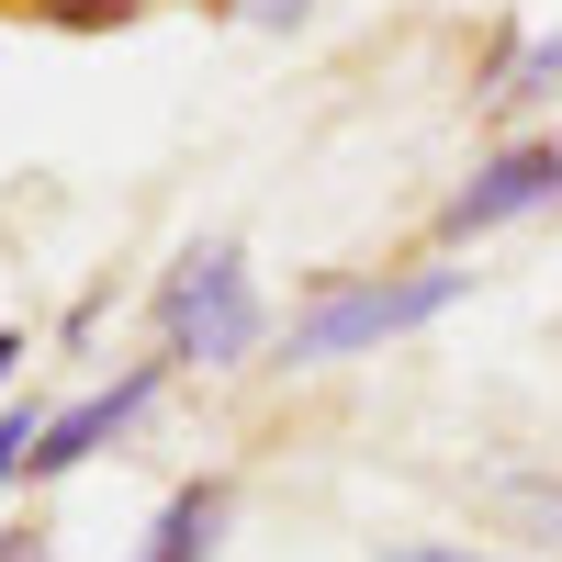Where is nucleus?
Here are the masks:
<instances>
[{"label":"nucleus","instance_id":"4","mask_svg":"<svg viewBox=\"0 0 562 562\" xmlns=\"http://www.w3.org/2000/svg\"><path fill=\"white\" fill-rule=\"evenodd\" d=\"M158 371H169V360H135V371H124V383H113V394H79V405H57V428H45V439H34V473H45V484H57V473H79V461H90V450H113V439L135 428V416H147V405H158Z\"/></svg>","mask_w":562,"mask_h":562},{"label":"nucleus","instance_id":"10","mask_svg":"<svg viewBox=\"0 0 562 562\" xmlns=\"http://www.w3.org/2000/svg\"><path fill=\"white\" fill-rule=\"evenodd\" d=\"M383 562H506V551H461V540H405V551H383Z\"/></svg>","mask_w":562,"mask_h":562},{"label":"nucleus","instance_id":"2","mask_svg":"<svg viewBox=\"0 0 562 562\" xmlns=\"http://www.w3.org/2000/svg\"><path fill=\"white\" fill-rule=\"evenodd\" d=\"M158 360H192V371H225L259 349V281H248V248L237 237H192L158 281Z\"/></svg>","mask_w":562,"mask_h":562},{"label":"nucleus","instance_id":"6","mask_svg":"<svg viewBox=\"0 0 562 562\" xmlns=\"http://www.w3.org/2000/svg\"><path fill=\"white\" fill-rule=\"evenodd\" d=\"M225 506H237V495H225V473H192V484L158 506V529H147V551H135V562H214Z\"/></svg>","mask_w":562,"mask_h":562},{"label":"nucleus","instance_id":"3","mask_svg":"<svg viewBox=\"0 0 562 562\" xmlns=\"http://www.w3.org/2000/svg\"><path fill=\"white\" fill-rule=\"evenodd\" d=\"M562 203V135H518V147H495L484 169H461L439 214H428V237L461 248V237H484V225H518V214H551Z\"/></svg>","mask_w":562,"mask_h":562},{"label":"nucleus","instance_id":"1","mask_svg":"<svg viewBox=\"0 0 562 562\" xmlns=\"http://www.w3.org/2000/svg\"><path fill=\"white\" fill-rule=\"evenodd\" d=\"M473 293V270L461 259H428V270H360V281H326V293L281 326V360L293 371H326L349 349H383V338H416L428 315H450Z\"/></svg>","mask_w":562,"mask_h":562},{"label":"nucleus","instance_id":"8","mask_svg":"<svg viewBox=\"0 0 562 562\" xmlns=\"http://www.w3.org/2000/svg\"><path fill=\"white\" fill-rule=\"evenodd\" d=\"M147 0H34V23H57V34H124Z\"/></svg>","mask_w":562,"mask_h":562},{"label":"nucleus","instance_id":"13","mask_svg":"<svg viewBox=\"0 0 562 562\" xmlns=\"http://www.w3.org/2000/svg\"><path fill=\"white\" fill-rule=\"evenodd\" d=\"M12 371H23V326H0V383H12Z\"/></svg>","mask_w":562,"mask_h":562},{"label":"nucleus","instance_id":"5","mask_svg":"<svg viewBox=\"0 0 562 562\" xmlns=\"http://www.w3.org/2000/svg\"><path fill=\"white\" fill-rule=\"evenodd\" d=\"M484 113H540V102H562V34H518L506 23L495 45H484Z\"/></svg>","mask_w":562,"mask_h":562},{"label":"nucleus","instance_id":"12","mask_svg":"<svg viewBox=\"0 0 562 562\" xmlns=\"http://www.w3.org/2000/svg\"><path fill=\"white\" fill-rule=\"evenodd\" d=\"M248 12H259V23H304L315 0H248Z\"/></svg>","mask_w":562,"mask_h":562},{"label":"nucleus","instance_id":"9","mask_svg":"<svg viewBox=\"0 0 562 562\" xmlns=\"http://www.w3.org/2000/svg\"><path fill=\"white\" fill-rule=\"evenodd\" d=\"M506 506L529 518V540H562V484H506Z\"/></svg>","mask_w":562,"mask_h":562},{"label":"nucleus","instance_id":"11","mask_svg":"<svg viewBox=\"0 0 562 562\" xmlns=\"http://www.w3.org/2000/svg\"><path fill=\"white\" fill-rule=\"evenodd\" d=\"M0 562H57V551H45V529H34V518H23V529H12V540H0Z\"/></svg>","mask_w":562,"mask_h":562},{"label":"nucleus","instance_id":"7","mask_svg":"<svg viewBox=\"0 0 562 562\" xmlns=\"http://www.w3.org/2000/svg\"><path fill=\"white\" fill-rule=\"evenodd\" d=\"M45 428H57V405H34V394H23V405H0V484L34 473V439H45Z\"/></svg>","mask_w":562,"mask_h":562}]
</instances>
